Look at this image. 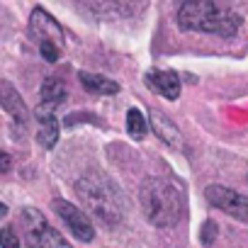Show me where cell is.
Here are the masks:
<instances>
[{
  "mask_svg": "<svg viewBox=\"0 0 248 248\" xmlns=\"http://www.w3.org/2000/svg\"><path fill=\"white\" fill-rule=\"evenodd\" d=\"M20 229L25 233L27 248H73L46 219L39 209L25 207L20 212Z\"/></svg>",
  "mask_w": 248,
  "mask_h": 248,
  "instance_id": "obj_4",
  "label": "cell"
},
{
  "mask_svg": "<svg viewBox=\"0 0 248 248\" xmlns=\"http://www.w3.org/2000/svg\"><path fill=\"white\" fill-rule=\"evenodd\" d=\"M37 141L44 149H54L59 141V119L51 107H37Z\"/></svg>",
  "mask_w": 248,
  "mask_h": 248,
  "instance_id": "obj_9",
  "label": "cell"
},
{
  "mask_svg": "<svg viewBox=\"0 0 248 248\" xmlns=\"http://www.w3.org/2000/svg\"><path fill=\"white\" fill-rule=\"evenodd\" d=\"M214 236H217V224H214L212 219H207V221L202 224V243H204V246H212Z\"/></svg>",
  "mask_w": 248,
  "mask_h": 248,
  "instance_id": "obj_17",
  "label": "cell"
},
{
  "mask_svg": "<svg viewBox=\"0 0 248 248\" xmlns=\"http://www.w3.org/2000/svg\"><path fill=\"white\" fill-rule=\"evenodd\" d=\"M30 34L34 37L39 54L49 61L56 63L63 49V32L59 27V22L44 10V8H34L32 17H30Z\"/></svg>",
  "mask_w": 248,
  "mask_h": 248,
  "instance_id": "obj_5",
  "label": "cell"
},
{
  "mask_svg": "<svg viewBox=\"0 0 248 248\" xmlns=\"http://www.w3.org/2000/svg\"><path fill=\"white\" fill-rule=\"evenodd\" d=\"M51 207H54V212L66 221V226L73 231V236H76L78 241L90 243V241L95 238V229H93L88 214H83L76 204H71V202H66V200H54Z\"/></svg>",
  "mask_w": 248,
  "mask_h": 248,
  "instance_id": "obj_7",
  "label": "cell"
},
{
  "mask_svg": "<svg viewBox=\"0 0 248 248\" xmlns=\"http://www.w3.org/2000/svg\"><path fill=\"white\" fill-rule=\"evenodd\" d=\"M0 170H3V173L10 170V156L8 154H0Z\"/></svg>",
  "mask_w": 248,
  "mask_h": 248,
  "instance_id": "obj_18",
  "label": "cell"
},
{
  "mask_svg": "<svg viewBox=\"0 0 248 248\" xmlns=\"http://www.w3.org/2000/svg\"><path fill=\"white\" fill-rule=\"evenodd\" d=\"M0 105H3V109H5V114L15 122V124H20V127H25L27 124V119H30V112H27V105L22 102V97H20V93L8 83V80H3L0 83Z\"/></svg>",
  "mask_w": 248,
  "mask_h": 248,
  "instance_id": "obj_8",
  "label": "cell"
},
{
  "mask_svg": "<svg viewBox=\"0 0 248 248\" xmlns=\"http://www.w3.org/2000/svg\"><path fill=\"white\" fill-rule=\"evenodd\" d=\"M139 200H141V209L146 219L161 229L175 226L185 212L183 187L168 178L149 175L139 187Z\"/></svg>",
  "mask_w": 248,
  "mask_h": 248,
  "instance_id": "obj_2",
  "label": "cell"
},
{
  "mask_svg": "<svg viewBox=\"0 0 248 248\" xmlns=\"http://www.w3.org/2000/svg\"><path fill=\"white\" fill-rule=\"evenodd\" d=\"M146 85L166 100H178L180 97V76L173 73V71H149L146 73Z\"/></svg>",
  "mask_w": 248,
  "mask_h": 248,
  "instance_id": "obj_10",
  "label": "cell"
},
{
  "mask_svg": "<svg viewBox=\"0 0 248 248\" xmlns=\"http://www.w3.org/2000/svg\"><path fill=\"white\" fill-rule=\"evenodd\" d=\"M241 15L224 3L187 0L178 8V27L183 32H204L219 37H233L241 30Z\"/></svg>",
  "mask_w": 248,
  "mask_h": 248,
  "instance_id": "obj_3",
  "label": "cell"
},
{
  "mask_svg": "<svg viewBox=\"0 0 248 248\" xmlns=\"http://www.w3.org/2000/svg\"><path fill=\"white\" fill-rule=\"evenodd\" d=\"M76 192L83 207L107 229H114L124 219V197L119 187L105 173H85L76 183Z\"/></svg>",
  "mask_w": 248,
  "mask_h": 248,
  "instance_id": "obj_1",
  "label": "cell"
},
{
  "mask_svg": "<svg viewBox=\"0 0 248 248\" xmlns=\"http://www.w3.org/2000/svg\"><path fill=\"white\" fill-rule=\"evenodd\" d=\"M0 246L3 248H20V236L13 231V226H3V231H0Z\"/></svg>",
  "mask_w": 248,
  "mask_h": 248,
  "instance_id": "obj_16",
  "label": "cell"
},
{
  "mask_svg": "<svg viewBox=\"0 0 248 248\" xmlns=\"http://www.w3.org/2000/svg\"><path fill=\"white\" fill-rule=\"evenodd\" d=\"M204 197L212 207L221 209L224 214H229L238 221H248V197H243L224 185H209L204 190Z\"/></svg>",
  "mask_w": 248,
  "mask_h": 248,
  "instance_id": "obj_6",
  "label": "cell"
},
{
  "mask_svg": "<svg viewBox=\"0 0 248 248\" xmlns=\"http://www.w3.org/2000/svg\"><path fill=\"white\" fill-rule=\"evenodd\" d=\"M66 97H68L66 83H63L59 76H49V78L44 80V85H42V105H44V107L56 109Z\"/></svg>",
  "mask_w": 248,
  "mask_h": 248,
  "instance_id": "obj_14",
  "label": "cell"
},
{
  "mask_svg": "<svg viewBox=\"0 0 248 248\" xmlns=\"http://www.w3.org/2000/svg\"><path fill=\"white\" fill-rule=\"evenodd\" d=\"M83 10H93L95 15L100 17H127V15H134L139 10H144V5H132V3H85L80 5Z\"/></svg>",
  "mask_w": 248,
  "mask_h": 248,
  "instance_id": "obj_12",
  "label": "cell"
},
{
  "mask_svg": "<svg viewBox=\"0 0 248 248\" xmlns=\"http://www.w3.org/2000/svg\"><path fill=\"white\" fill-rule=\"evenodd\" d=\"M151 127H154V132H156V137L161 139V141H166L170 149H183V137H180V129L175 127V122L166 114V112H161V109H151Z\"/></svg>",
  "mask_w": 248,
  "mask_h": 248,
  "instance_id": "obj_11",
  "label": "cell"
},
{
  "mask_svg": "<svg viewBox=\"0 0 248 248\" xmlns=\"http://www.w3.org/2000/svg\"><path fill=\"white\" fill-rule=\"evenodd\" d=\"M146 129H149V124H146V117L139 112V109H129L127 112V132L132 134V137H137V139H141V137H146Z\"/></svg>",
  "mask_w": 248,
  "mask_h": 248,
  "instance_id": "obj_15",
  "label": "cell"
},
{
  "mask_svg": "<svg viewBox=\"0 0 248 248\" xmlns=\"http://www.w3.org/2000/svg\"><path fill=\"white\" fill-rule=\"evenodd\" d=\"M78 80L93 95H114V93H119V83H114V80H109L105 76H95V73L80 71L78 73Z\"/></svg>",
  "mask_w": 248,
  "mask_h": 248,
  "instance_id": "obj_13",
  "label": "cell"
}]
</instances>
